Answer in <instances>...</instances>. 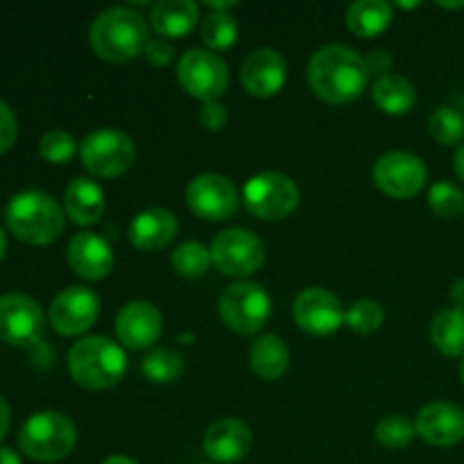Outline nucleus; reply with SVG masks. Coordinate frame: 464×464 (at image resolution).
Masks as SVG:
<instances>
[{
    "mask_svg": "<svg viewBox=\"0 0 464 464\" xmlns=\"http://www.w3.org/2000/svg\"><path fill=\"white\" fill-rule=\"evenodd\" d=\"M370 71L365 57L343 44H329L315 50L308 62V84L317 98L329 104H344L365 91Z\"/></svg>",
    "mask_w": 464,
    "mask_h": 464,
    "instance_id": "f257e3e1",
    "label": "nucleus"
},
{
    "mask_svg": "<svg viewBox=\"0 0 464 464\" xmlns=\"http://www.w3.org/2000/svg\"><path fill=\"white\" fill-rule=\"evenodd\" d=\"M91 48L107 62L139 57L150 41L148 21L130 7H109L93 18L89 30Z\"/></svg>",
    "mask_w": 464,
    "mask_h": 464,
    "instance_id": "f03ea898",
    "label": "nucleus"
},
{
    "mask_svg": "<svg viewBox=\"0 0 464 464\" xmlns=\"http://www.w3.org/2000/svg\"><path fill=\"white\" fill-rule=\"evenodd\" d=\"M5 225L18 240L48 245L62 236V207L44 190H21L5 207Z\"/></svg>",
    "mask_w": 464,
    "mask_h": 464,
    "instance_id": "7ed1b4c3",
    "label": "nucleus"
},
{
    "mask_svg": "<svg viewBox=\"0 0 464 464\" xmlns=\"http://www.w3.org/2000/svg\"><path fill=\"white\" fill-rule=\"evenodd\" d=\"M68 372L82 388H113L127 372V356L121 344L102 335H89L68 352Z\"/></svg>",
    "mask_w": 464,
    "mask_h": 464,
    "instance_id": "20e7f679",
    "label": "nucleus"
},
{
    "mask_svg": "<svg viewBox=\"0 0 464 464\" xmlns=\"http://www.w3.org/2000/svg\"><path fill=\"white\" fill-rule=\"evenodd\" d=\"M77 430L66 415L44 411L32 415L18 433V447L36 462H54L66 458L75 449Z\"/></svg>",
    "mask_w": 464,
    "mask_h": 464,
    "instance_id": "39448f33",
    "label": "nucleus"
},
{
    "mask_svg": "<svg viewBox=\"0 0 464 464\" xmlns=\"http://www.w3.org/2000/svg\"><path fill=\"white\" fill-rule=\"evenodd\" d=\"M272 315V299L263 285L238 281L225 288L220 297V317L240 335L258 334Z\"/></svg>",
    "mask_w": 464,
    "mask_h": 464,
    "instance_id": "423d86ee",
    "label": "nucleus"
},
{
    "mask_svg": "<svg viewBox=\"0 0 464 464\" xmlns=\"http://www.w3.org/2000/svg\"><path fill=\"white\" fill-rule=\"evenodd\" d=\"M136 145L130 134L121 130H95L80 143V159L95 177H118L134 163Z\"/></svg>",
    "mask_w": 464,
    "mask_h": 464,
    "instance_id": "0eeeda50",
    "label": "nucleus"
},
{
    "mask_svg": "<svg viewBox=\"0 0 464 464\" xmlns=\"http://www.w3.org/2000/svg\"><path fill=\"white\" fill-rule=\"evenodd\" d=\"M245 207L261 220H284L297 208L299 188L284 172H258L243 188Z\"/></svg>",
    "mask_w": 464,
    "mask_h": 464,
    "instance_id": "6e6552de",
    "label": "nucleus"
},
{
    "mask_svg": "<svg viewBox=\"0 0 464 464\" xmlns=\"http://www.w3.org/2000/svg\"><path fill=\"white\" fill-rule=\"evenodd\" d=\"M177 80L193 98L211 102L229 86V68L211 50L190 48L177 63Z\"/></svg>",
    "mask_w": 464,
    "mask_h": 464,
    "instance_id": "1a4fd4ad",
    "label": "nucleus"
},
{
    "mask_svg": "<svg viewBox=\"0 0 464 464\" xmlns=\"http://www.w3.org/2000/svg\"><path fill=\"white\" fill-rule=\"evenodd\" d=\"M211 261L227 276H249L266 261L261 238L249 229H225L213 238Z\"/></svg>",
    "mask_w": 464,
    "mask_h": 464,
    "instance_id": "9d476101",
    "label": "nucleus"
},
{
    "mask_svg": "<svg viewBox=\"0 0 464 464\" xmlns=\"http://www.w3.org/2000/svg\"><path fill=\"white\" fill-rule=\"evenodd\" d=\"M372 179L385 195L397 199L415 198L426 184V166L411 152H385L372 168Z\"/></svg>",
    "mask_w": 464,
    "mask_h": 464,
    "instance_id": "9b49d317",
    "label": "nucleus"
},
{
    "mask_svg": "<svg viewBox=\"0 0 464 464\" xmlns=\"http://www.w3.org/2000/svg\"><path fill=\"white\" fill-rule=\"evenodd\" d=\"M44 311L32 297L7 293L0 297V340L14 347H30L44 334Z\"/></svg>",
    "mask_w": 464,
    "mask_h": 464,
    "instance_id": "f8f14e48",
    "label": "nucleus"
},
{
    "mask_svg": "<svg viewBox=\"0 0 464 464\" xmlns=\"http://www.w3.org/2000/svg\"><path fill=\"white\" fill-rule=\"evenodd\" d=\"M186 202L190 211L204 220H227L238 208V193L234 181L218 172H204L195 177L186 188Z\"/></svg>",
    "mask_w": 464,
    "mask_h": 464,
    "instance_id": "ddd939ff",
    "label": "nucleus"
},
{
    "mask_svg": "<svg viewBox=\"0 0 464 464\" xmlns=\"http://www.w3.org/2000/svg\"><path fill=\"white\" fill-rule=\"evenodd\" d=\"M343 302L331 290L313 285L302 290L293 304V315L299 329L313 335H331L343 326L344 322Z\"/></svg>",
    "mask_w": 464,
    "mask_h": 464,
    "instance_id": "4468645a",
    "label": "nucleus"
},
{
    "mask_svg": "<svg viewBox=\"0 0 464 464\" xmlns=\"http://www.w3.org/2000/svg\"><path fill=\"white\" fill-rule=\"evenodd\" d=\"M100 302L84 285L63 288L50 304V324L62 335H80L98 320Z\"/></svg>",
    "mask_w": 464,
    "mask_h": 464,
    "instance_id": "2eb2a0df",
    "label": "nucleus"
},
{
    "mask_svg": "<svg viewBox=\"0 0 464 464\" xmlns=\"http://www.w3.org/2000/svg\"><path fill=\"white\" fill-rule=\"evenodd\" d=\"M163 329V317L159 308L150 302H130L121 308L116 317V334L121 344L131 352L152 347Z\"/></svg>",
    "mask_w": 464,
    "mask_h": 464,
    "instance_id": "dca6fc26",
    "label": "nucleus"
},
{
    "mask_svg": "<svg viewBox=\"0 0 464 464\" xmlns=\"http://www.w3.org/2000/svg\"><path fill=\"white\" fill-rule=\"evenodd\" d=\"M288 77V66L279 50L258 48L245 57L240 66V80L243 86L256 98H270L279 93Z\"/></svg>",
    "mask_w": 464,
    "mask_h": 464,
    "instance_id": "f3484780",
    "label": "nucleus"
},
{
    "mask_svg": "<svg viewBox=\"0 0 464 464\" xmlns=\"http://www.w3.org/2000/svg\"><path fill=\"white\" fill-rule=\"evenodd\" d=\"M417 435L433 447H451L464 438V411L456 403L433 401L415 420Z\"/></svg>",
    "mask_w": 464,
    "mask_h": 464,
    "instance_id": "a211bd4d",
    "label": "nucleus"
},
{
    "mask_svg": "<svg viewBox=\"0 0 464 464\" xmlns=\"http://www.w3.org/2000/svg\"><path fill=\"white\" fill-rule=\"evenodd\" d=\"M254 444V435L247 424H243L236 417H225L216 424L208 426L204 435V453L213 462L231 464L243 460Z\"/></svg>",
    "mask_w": 464,
    "mask_h": 464,
    "instance_id": "6ab92c4d",
    "label": "nucleus"
},
{
    "mask_svg": "<svg viewBox=\"0 0 464 464\" xmlns=\"http://www.w3.org/2000/svg\"><path fill=\"white\" fill-rule=\"evenodd\" d=\"M66 258L71 270L86 281H98L111 272V245L98 234H77L68 243Z\"/></svg>",
    "mask_w": 464,
    "mask_h": 464,
    "instance_id": "aec40b11",
    "label": "nucleus"
},
{
    "mask_svg": "<svg viewBox=\"0 0 464 464\" xmlns=\"http://www.w3.org/2000/svg\"><path fill=\"white\" fill-rule=\"evenodd\" d=\"M177 236V218L175 213L163 207L145 208L131 220L130 240L134 247L145 252H157L166 247Z\"/></svg>",
    "mask_w": 464,
    "mask_h": 464,
    "instance_id": "412c9836",
    "label": "nucleus"
},
{
    "mask_svg": "<svg viewBox=\"0 0 464 464\" xmlns=\"http://www.w3.org/2000/svg\"><path fill=\"white\" fill-rule=\"evenodd\" d=\"M104 207V193L95 181L86 179V177H77L71 184L66 186V193H63V208H66V216L71 218L75 225L89 227L102 218Z\"/></svg>",
    "mask_w": 464,
    "mask_h": 464,
    "instance_id": "4be33fe9",
    "label": "nucleus"
},
{
    "mask_svg": "<svg viewBox=\"0 0 464 464\" xmlns=\"http://www.w3.org/2000/svg\"><path fill=\"white\" fill-rule=\"evenodd\" d=\"M152 27L168 39H184L198 27L199 7L193 0H159L150 14Z\"/></svg>",
    "mask_w": 464,
    "mask_h": 464,
    "instance_id": "5701e85b",
    "label": "nucleus"
},
{
    "mask_svg": "<svg viewBox=\"0 0 464 464\" xmlns=\"http://www.w3.org/2000/svg\"><path fill=\"white\" fill-rule=\"evenodd\" d=\"M290 365V352L279 335H261L249 349V370L263 381H276Z\"/></svg>",
    "mask_w": 464,
    "mask_h": 464,
    "instance_id": "b1692460",
    "label": "nucleus"
},
{
    "mask_svg": "<svg viewBox=\"0 0 464 464\" xmlns=\"http://www.w3.org/2000/svg\"><path fill=\"white\" fill-rule=\"evenodd\" d=\"M372 98H374L376 107L383 109L385 113L401 116V113H408L415 107L417 91L408 77L399 75V72H388V75L379 77L374 82Z\"/></svg>",
    "mask_w": 464,
    "mask_h": 464,
    "instance_id": "393cba45",
    "label": "nucleus"
},
{
    "mask_svg": "<svg viewBox=\"0 0 464 464\" xmlns=\"http://www.w3.org/2000/svg\"><path fill=\"white\" fill-rule=\"evenodd\" d=\"M392 21V5L385 0H356L347 9L349 30L362 39L379 36Z\"/></svg>",
    "mask_w": 464,
    "mask_h": 464,
    "instance_id": "a878e982",
    "label": "nucleus"
},
{
    "mask_svg": "<svg viewBox=\"0 0 464 464\" xmlns=\"http://www.w3.org/2000/svg\"><path fill=\"white\" fill-rule=\"evenodd\" d=\"M430 340L435 349L449 358L464 353V311L462 308H444L435 315L430 324Z\"/></svg>",
    "mask_w": 464,
    "mask_h": 464,
    "instance_id": "bb28decb",
    "label": "nucleus"
},
{
    "mask_svg": "<svg viewBox=\"0 0 464 464\" xmlns=\"http://www.w3.org/2000/svg\"><path fill=\"white\" fill-rule=\"evenodd\" d=\"M140 372L152 383H172L184 372V356L172 347H154L140 362Z\"/></svg>",
    "mask_w": 464,
    "mask_h": 464,
    "instance_id": "cd10ccee",
    "label": "nucleus"
},
{
    "mask_svg": "<svg viewBox=\"0 0 464 464\" xmlns=\"http://www.w3.org/2000/svg\"><path fill=\"white\" fill-rule=\"evenodd\" d=\"M202 41L213 50H225L238 39V21L229 12H211L199 23Z\"/></svg>",
    "mask_w": 464,
    "mask_h": 464,
    "instance_id": "c85d7f7f",
    "label": "nucleus"
},
{
    "mask_svg": "<svg viewBox=\"0 0 464 464\" xmlns=\"http://www.w3.org/2000/svg\"><path fill=\"white\" fill-rule=\"evenodd\" d=\"M172 270L181 276H202L204 272L211 266V249L204 247L202 243H195V240H188V243L179 245V247L172 252Z\"/></svg>",
    "mask_w": 464,
    "mask_h": 464,
    "instance_id": "c756f323",
    "label": "nucleus"
},
{
    "mask_svg": "<svg viewBox=\"0 0 464 464\" xmlns=\"http://www.w3.org/2000/svg\"><path fill=\"white\" fill-rule=\"evenodd\" d=\"M429 131L440 145H458L464 139V118L453 107H438L429 118Z\"/></svg>",
    "mask_w": 464,
    "mask_h": 464,
    "instance_id": "7c9ffc66",
    "label": "nucleus"
},
{
    "mask_svg": "<svg viewBox=\"0 0 464 464\" xmlns=\"http://www.w3.org/2000/svg\"><path fill=\"white\" fill-rule=\"evenodd\" d=\"M429 207L433 208L435 216L453 220V218L462 216L464 193L451 181H438L429 190Z\"/></svg>",
    "mask_w": 464,
    "mask_h": 464,
    "instance_id": "2f4dec72",
    "label": "nucleus"
},
{
    "mask_svg": "<svg viewBox=\"0 0 464 464\" xmlns=\"http://www.w3.org/2000/svg\"><path fill=\"white\" fill-rule=\"evenodd\" d=\"M417 429L408 417L388 415L376 424V440L388 449H403L412 442Z\"/></svg>",
    "mask_w": 464,
    "mask_h": 464,
    "instance_id": "473e14b6",
    "label": "nucleus"
},
{
    "mask_svg": "<svg viewBox=\"0 0 464 464\" xmlns=\"http://www.w3.org/2000/svg\"><path fill=\"white\" fill-rule=\"evenodd\" d=\"M383 306L379 302H372V299H358L344 313V322L356 334H372V331H376L383 324Z\"/></svg>",
    "mask_w": 464,
    "mask_h": 464,
    "instance_id": "72a5a7b5",
    "label": "nucleus"
},
{
    "mask_svg": "<svg viewBox=\"0 0 464 464\" xmlns=\"http://www.w3.org/2000/svg\"><path fill=\"white\" fill-rule=\"evenodd\" d=\"M77 150L75 136L63 130H50L41 136L39 152L45 161L50 163H66L71 161Z\"/></svg>",
    "mask_w": 464,
    "mask_h": 464,
    "instance_id": "f704fd0d",
    "label": "nucleus"
},
{
    "mask_svg": "<svg viewBox=\"0 0 464 464\" xmlns=\"http://www.w3.org/2000/svg\"><path fill=\"white\" fill-rule=\"evenodd\" d=\"M227 121H229V113H227V107L220 100L204 102L202 109H199V122H202L204 130L218 131L227 125Z\"/></svg>",
    "mask_w": 464,
    "mask_h": 464,
    "instance_id": "c9c22d12",
    "label": "nucleus"
},
{
    "mask_svg": "<svg viewBox=\"0 0 464 464\" xmlns=\"http://www.w3.org/2000/svg\"><path fill=\"white\" fill-rule=\"evenodd\" d=\"M18 134V125H16V116L9 109V104H5L0 100V154L7 152L9 148L14 145Z\"/></svg>",
    "mask_w": 464,
    "mask_h": 464,
    "instance_id": "e433bc0d",
    "label": "nucleus"
},
{
    "mask_svg": "<svg viewBox=\"0 0 464 464\" xmlns=\"http://www.w3.org/2000/svg\"><path fill=\"white\" fill-rule=\"evenodd\" d=\"M143 54L152 66H168V63L172 62L175 50H172V45L161 36V39H150L148 45H145Z\"/></svg>",
    "mask_w": 464,
    "mask_h": 464,
    "instance_id": "4c0bfd02",
    "label": "nucleus"
},
{
    "mask_svg": "<svg viewBox=\"0 0 464 464\" xmlns=\"http://www.w3.org/2000/svg\"><path fill=\"white\" fill-rule=\"evenodd\" d=\"M365 63H367V71L379 72V75L383 77V75H388L390 66H392V54L383 48L372 50V53L365 57Z\"/></svg>",
    "mask_w": 464,
    "mask_h": 464,
    "instance_id": "58836bf2",
    "label": "nucleus"
},
{
    "mask_svg": "<svg viewBox=\"0 0 464 464\" xmlns=\"http://www.w3.org/2000/svg\"><path fill=\"white\" fill-rule=\"evenodd\" d=\"M7 430H9V406L7 401L0 397V442H3V438L7 435Z\"/></svg>",
    "mask_w": 464,
    "mask_h": 464,
    "instance_id": "ea45409f",
    "label": "nucleus"
},
{
    "mask_svg": "<svg viewBox=\"0 0 464 464\" xmlns=\"http://www.w3.org/2000/svg\"><path fill=\"white\" fill-rule=\"evenodd\" d=\"M451 299L458 304L456 308H462L464 311V279H458L456 284L451 285Z\"/></svg>",
    "mask_w": 464,
    "mask_h": 464,
    "instance_id": "a19ab883",
    "label": "nucleus"
},
{
    "mask_svg": "<svg viewBox=\"0 0 464 464\" xmlns=\"http://www.w3.org/2000/svg\"><path fill=\"white\" fill-rule=\"evenodd\" d=\"M0 464H21V458H18V453L14 449L3 447L0 449Z\"/></svg>",
    "mask_w": 464,
    "mask_h": 464,
    "instance_id": "79ce46f5",
    "label": "nucleus"
},
{
    "mask_svg": "<svg viewBox=\"0 0 464 464\" xmlns=\"http://www.w3.org/2000/svg\"><path fill=\"white\" fill-rule=\"evenodd\" d=\"M456 172H458V177L464 181V143L458 148V152H456Z\"/></svg>",
    "mask_w": 464,
    "mask_h": 464,
    "instance_id": "37998d69",
    "label": "nucleus"
},
{
    "mask_svg": "<svg viewBox=\"0 0 464 464\" xmlns=\"http://www.w3.org/2000/svg\"><path fill=\"white\" fill-rule=\"evenodd\" d=\"M208 9H211V12H227V9L229 7H234L236 3H220V0H208Z\"/></svg>",
    "mask_w": 464,
    "mask_h": 464,
    "instance_id": "c03bdc74",
    "label": "nucleus"
},
{
    "mask_svg": "<svg viewBox=\"0 0 464 464\" xmlns=\"http://www.w3.org/2000/svg\"><path fill=\"white\" fill-rule=\"evenodd\" d=\"M102 464H136V462L130 460V458H125V456H111V458H107Z\"/></svg>",
    "mask_w": 464,
    "mask_h": 464,
    "instance_id": "a18cd8bd",
    "label": "nucleus"
},
{
    "mask_svg": "<svg viewBox=\"0 0 464 464\" xmlns=\"http://www.w3.org/2000/svg\"><path fill=\"white\" fill-rule=\"evenodd\" d=\"M5 254H7V234L5 229H0V261L5 258Z\"/></svg>",
    "mask_w": 464,
    "mask_h": 464,
    "instance_id": "49530a36",
    "label": "nucleus"
},
{
    "mask_svg": "<svg viewBox=\"0 0 464 464\" xmlns=\"http://www.w3.org/2000/svg\"><path fill=\"white\" fill-rule=\"evenodd\" d=\"M399 7H406V9H412V7H420L421 3H397Z\"/></svg>",
    "mask_w": 464,
    "mask_h": 464,
    "instance_id": "de8ad7c7",
    "label": "nucleus"
},
{
    "mask_svg": "<svg viewBox=\"0 0 464 464\" xmlns=\"http://www.w3.org/2000/svg\"><path fill=\"white\" fill-rule=\"evenodd\" d=\"M462 5L464 3H440V7H451L453 9V7H462Z\"/></svg>",
    "mask_w": 464,
    "mask_h": 464,
    "instance_id": "09e8293b",
    "label": "nucleus"
},
{
    "mask_svg": "<svg viewBox=\"0 0 464 464\" xmlns=\"http://www.w3.org/2000/svg\"><path fill=\"white\" fill-rule=\"evenodd\" d=\"M460 379H462V383H464V361H462V365H460Z\"/></svg>",
    "mask_w": 464,
    "mask_h": 464,
    "instance_id": "8fccbe9b",
    "label": "nucleus"
}]
</instances>
